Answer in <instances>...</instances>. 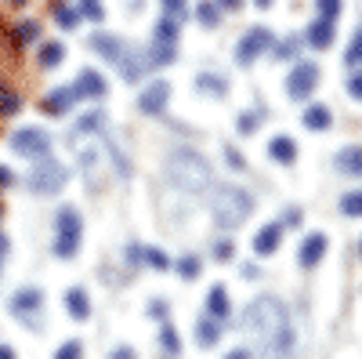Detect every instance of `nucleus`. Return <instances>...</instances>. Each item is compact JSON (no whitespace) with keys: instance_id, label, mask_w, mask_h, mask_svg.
Listing matches in <instances>:
<instances>
[{"instance_id":"nucleus-1","label":"nucleus","mask_w":362,"mask_h":359,"mask_svg":"<svg viewBox=\"0 0 362 359\" xmlns=\"http://www.w3.org/2000/svg\"><path fill=\"white\" fill-rule=\"evenodd\" d=\"M243 331L254 338V345L261 352H290L293 348V326H290V316L283 309L279 297H272V294H261L254 297V302L247 305L243 312Z\"/></svg>"},{"instance_id":"nucleus-2","label":"nucleus","mask_w":362,"mask_h":359,"mask_svg":"<svg viewBox=\"0 0 362 359\" xmlns=\"http://www.w3.org/2000/svg\"><path fill=\"white\" fill-rule=\"evenodd\" d=\"M167 178L181 193H203V189H210V164L196 149H174L167 156Z\"/></svg>"},{"instance_id":"nucleus-3","label":"nucleus","mask_w":362,"mask_h":359,"mask_svg":"<svg viewBox=\"0 0 362 359\" xmlns=\"http://www.w3.org/2000/svg\"><path fill=\"white\" fill-rule=\"evenodd\" d=\"M250 211H254V200L239 186L221 182V186H214V193H210V215H214V222L221 229H239L250 218Z\"/></svg>"},{"instance_id":"nucleus-4","label":"nucleus","mask_w":362,"mask_h":359,"mask_svg":"<svg viewBox=\"0 0 362 359\" xmlns=\"http://www.w3.org/2000/svg\"><path fill=\"white\" fill-rule=\"evenodd\" d=\"M66 182H69V171L54 156H40L37 167L29 171V178H25V189L37 193V196H51V193H62Z\"/></svg>"},{"instance_id":"nucleus-5","label":"nucleus","mask_w":362,"mask_h":359,"mask_svg":"<svg viewBox=\"0 0 362 359\" xmlns=\"http://www.w3.org/2000/svg\"><path fill=\"white\" fill-rule=\"evenodd\" d=\"M54 229H58V236H54V254H58V258H73V254L80 251V232H83L80 215L73 211V207H62V211L54 215Z\"/></svg>"},{"instance_id":"nucleus-6","label":"nucleus","mask_w":362,"mask_h":359,"mask_svg":"<svg viewBox=\"0 0 362 359\" xmlns=\"http://www.w3.org/2000/svg\"><path fill=\"white\" fill-rule=\"evenodd\" d=\"M8 142H11L15 153H18V156H25V160L51 156V135H47V131H40V127H22V131H15Z\"/></svg>"},{"instance_id":"nucleus-7","label":"nucleus","mask_w":362,"mask_h":359,"mask_svg":"<svg viewBox=\"0 0 362 359\" xmlns=\"http://www.w3.org/2000/svg\"><path fill=\"white\" fill-rule=\"evenodd\" d=\"M272 40H276V37H272V29H268V25H254V29H247V33L239 37L235 62H239V66H254L257 58L272 47Z\"/></svg>"},{"instance_id":"nucleus-8","label":"nucleus","mask_w":362,"mask_h":359,"mask_svg":"<svg viewBox=\"0 0 362 359\" xmlns=\"http://www.w3.org/2000/svg\"><path fill=\"white\" fill-rule=\"evenodd\" d=\"M319 66L315 62H297L293 69H290V76H286V95L293 98V102H308L312 98V91L319 87Z\"/></svg>"},{"instance_id":"nucleus-9","label":"nucleus","mask_w":362,"mask_h":359,"mask_svg":"<svg viewBox=\"0 0 362 359\" xmlns=\"http://www.w3.org/2000/svg\"><path fill=\"white\" fill-rule=\"evenodd\" d=\"M11 312L29 326V331H40V312H44V294L37 287H25L18 294H11Z\"/></svg>"},{"instance_id":"nucleus-10","label":"nucleus","mask_w":362,"mask_h":359,"mask_svg":"<svg viewBox=\"0 0 362 359\" xmlns=\"http://www.w3.org/2000/svg\"><path fill=\"white\" fill-rule=\"evenodd\" d=\"M167 102H170V84L167 80H156V84H148L145 91L138 95V113L156 116V113L167 109Z\"/></svg>"},{"instance_id":"nucleus-11","label":"nucleus","mask_w":362,"mask_h":359,"mask_svg":"<svg viewBox=\"0 0 362 359\" xmlns=\"http://www.w3.org/2000/svg\"><path fill=\"white\" fill-rule=\"evenodd\" d=\"M73 95H76V98H90V102H98V98H105V95H109V84L102 80V73H98V69H80V76H76V84H73Z\"/></svg>"},{"instance_id":"nucleus-12","label":"nucleus","mask_w":362,"mask_h":359,"mask_svg":"<svg viewBox=\"0 0 362 359\" xmlns=\"http://www.w3.org/2000/svg\"><path fill=\"white\" fill-rule=\"evenodd\" d=\"M90 47H95L102 58H109L112 66H119L127 58V51H131V44H124V40L112 37V33H90Z\"/></svg>"},{"instance_id":"nucleus-13","label":"nucleus","mask_w":362,"mask_h":359,"mask_svg":"<svg viewBox=\"0 0 362 359\" xmlns=\"http://www.w3.org/2000/svg\"><path fill=\"white\" fill-rule=\"evenodd\" d=\"M127 261H131V265H148V268H156V273H167V268H174V261H170L163 251H156V247H138V244L127 247Z\"/></svg>"},{"instance_id":"nucleus-14","label":"nucleus","mask_w":362,"mask_h":359,"mask_svg":"<svg viewBox=\"0 0 362 359\" xmlns=\"http://www.w3.org/2000/svg\"><path fill=\"white\" fill-rule=\"evenodd\" d=\"M279 244H283V222H272V225L257 229V236H254V254L268 258V254L279 251Z\"/></svg>"},{"instance_id":"nucleus-15","label":"nucleus","mask_w":362,"mask_h":359,"mask_svg":"<svg viewBox=\"0 0 362 359\" xmlns=\"http://www.w3.org/2000/svg\"><path fill=\"white\" fill-rule=\"evenodd\" d=\"M322 258H326V236H322V232H312L305 244H300L297 261H300V268H315Z\"/></svg>"},{"instance_id":"nucleus-16","label":"nucleus","mask_w":362,"mask_h":359,"mask_svg":"<svg viewBox=\"0 0 362 359\" xmlns=\"http://www.w3.org/2000/svg\"><path fill=\"white\" fill-rule=\"evenodd\" d=\"M334 37H337L334 22H329V18H315V22L308 25V33H305V44H312L315 51H326L329 44H334Z\"/></svg>"},{"instance_id":"nucleus-17","label":"nucleus","mask_w":362,"mask_h":359,"mask_svg":"<svg viewBox=\"0 0 362 359\" xmlns=\"http://www.w3.org/2000/svg\"><path fill=\"white\" fill-rule=\"evenodd\" d=\"M268 156L276 160V164H283V167H290L297 160V142L290 135H276V138L268 142Z\"/></svg>"},{"instance_id":"nucleus-18","label":"nucleus","mask_w":362,"mask_h":359,"mask_svg":"<svg viewBox=\"0 0 362 359\" xmlns=\"http://www.w3.org/2000/svg\"><path fill=\"white\" fill-rule=\"evenodd\" d=\"M76 102V95H73V87H54V91L40 102V109L47 113V116H62V113H69V106Z\"/></svg>"},{"instance_id":"nucleus-19","label":"nucleus","mask_w":362,"mask_h":359,"mask_svg":"<svg viewBox=\"0 0 362 359\" xmlns=\"http://www.w3.org/2000/svg\"><path fill=\"white\" fill-rule=\"evenodd\" d=\"M218 341H221V319H214V316L196 319V345L199 348H214Z\"/></svg>"},{"instance_id":"nucleus-20","label":"nucleus","mask_w":362,"mask_h":359,"mask_svg":"<svg viewBox=\"0 0 362 359\" xmlns=\"http://www.w3.org/2000/svg\"><path fill=\"white\" fill-rule=\"evenodd\" d=\"M66 312H69L76 323H83V319L90 316V297H87L83 287H69V290H66Z\"/></svg>"},{"instance_id":"nucleus-21","label":"nucleus","mask_w":362,"mask_h":359,"mask_svg":"<svg viewBox=\"0 0 362 359\" xmlns=\"http://www.w3.org/2000/svg\"><path fill=\"white\" fill-rule=\"evenodd\" d=\"M206 312L214 316V319H228V312H232V302H228V290L218 283V287H210V294H206Z\"/></svg>"},{"instance_id":"nucleus-22","label":"nucleus","mask_w":362,"mask_h":359,"mask_svg":"<svg viewBox=\"0 0 362 359\" xmlns=\"http://www.w3.org/2000/svg\"><path fill=\"white\" fill-rule=\"evenodd\" d=\"M334 164H337V171H341V174L362 178V149H358V145H348V149H341Z\"/></svg>"},{"instance_id":"nucleus-23","label":"nucleus","mask_w":362,"mask_h":359,"mask_svg":"<svg viewBox=\"0 0 362 359\" xmlns=\"http://www.w3.org/2000/svg\"><path fill=\"white\" fill-rule=\"evenodd\" d=\"M305 127L308 131H329V127H334V113H329L326 106H319V102H312L305 109Z\"/></svg>"},{"instance_id":"nucleus-24","label":"nucleus","mask_w":362,"mask_h":359,"mask_svg":"<svg viewBox=\"0 0 362 359\" xmlns=\"http://www.w3.org/2000/svg\"><path fill=\"white\" fill-rule=\"evenodd\" d=\"M145 58H148V69H163V66H170L174 62V58H177V47L174 44H153V47H148L145 51Z\"/></svg>"},{"instance_id":"nucleus-25","label":"nucleus","mask_w":362,"mask_h":359,"mask_svg":"<svg viewBox=\"0 0 362 359\" xmlns=\"http://www.w3.org/2000/svg\"><path fill=\"white\" fill-rule=\"evenodd\" d=\"M40 37V22H33V18H25V22H18L15 29H11V44L15 47H29Z\"/></svg>"},{"instance_id":"nucleus-26","label":"nucleus","mask_w":362,"mask_h":359,"mask_svg":"<svg viewBox=\"0 0 362 359\" xmlns=\"http://www.w3.org/2000/svg\"><path fill=\"white\" fill-rule=\"evenodd\" d=\"M196 91H206V95L221 98V95H228V80H221V76H214V73H199V76H196Z\"/></svg>"},{"instance_id":"nucleus-27","label":"nucleus","mask_w":362,"mask_h":359,"mask_svg":"<svg viewBox=\"0 0 362 359\" xmlns=\"http://www.w3.org/2000/svg\"><path fill=\"white\" fill-rule=\"evenodd\" d=\"M18 109H22V95L15 91L11 84L0 80V116H15Z\"/></svg>"},{"instance_id":"nucleus-28","label":"nucleus","mask_w":362,"mask_h":359,"mask_svg":"<svg viewBox=\"0 0 362 359\" xmlns=\"http://www.w3.org/2000/svg\"><path fill=\"white\" fill-rule=\"evenodd\" d=\"M105 127V113L102 109H90V113H83L80 120H76V135H95V131H102Z\"/></svg>"},{"instance_id":"nucleus-29","label":"nucleus","mask_w":362,"mask_h":359,"mask_svg":"<svg viewBox=\"0 0 362 359\" xmlns=\"http://www.w3.org/2000/svg\"><path fill=\"white\" fill-rule=\"evenodd\" d=\"M196 18H199V25L214 29L221 22V8L214 4V0H199V4H196Z\"/></svg>"},{"instance_id":"nucleus-30","label":"nucleus","mask_w":362,"mask_h":359,"mask_svg":"<svg viewBox=\"0 0 362 359\" xmlns=\"http://www.w3.org/2000/svg\"><path fill=\"white\" fill-rule=\"evenodd\" d=\"M62 58H66V47L58 44V40H51V44L40 47V66L44 69H58V66H62Z\"/></svg>"},{"instance_id":"nucleus-31","label":"nucleus","mask_w":362,"mask_h":359,"mask_svg":"<svg viewBox=\"0 0 362 359\" xmlns=\"http://www.w3.org/2000/svg\"><path fill=\"white\" fill-rule=\"evenodd\" d=\"M156 40L160 44H177V18L174 15H163L156 22Z\"/></svg>"},{"instance_id":"nucleus-32","label":"nucleus","mask_w":362,"mask_h":359,"mask_svg":"<svg viewBox=\"0 0 362 359\" xmlns=\"http://www.w3.org/2000/svg\"><path fill=\"white\" fill-rule=\"evenodd\" d=\"M174 268H177V276H181V280H199V273H203V261H199L196 254H185V258H181Z\"/></svg>"},{"instance_id":"nucleus-33","label":"nucleus","mask_w":362,"mask_h":359,"mask_svg":"<svg viewBox=\"0 0 362 359\" xmlns=\"http://www.w3.org/2000/svg\"><path fill=\"white\" fill-rule=\"evenodd\" d=\"M160 348L167 352V355H181V338H177V331L163 319V331H160Z\"/></svg>"},{"instance_id":"nucleus-34","label":"nucleus","mask_w":362,"mask_h":359,"mask_svg":"<svg viewBox=\"0 0 362 359\" xmlns=\"http://www.w3.org/2000/svg\"><path fill=\"white\" fill-rule=\"evenodd\" d=\"M344 66L362 69V25H358V33L351 37V44H348V51H344Z\"/></svg>"},{"instance_id":"nucleus-35","label":"nucleus","mask_w":362,"mask_h":359,"mask_svg":"<svg viewBox=\"0 0 362 359\" xmlns=\"http://www.w3.org/2000/svg\"><path fill=\"white\" fill-rule=\"evenodd\" d=\"M76 11H80V18H90V22H102L105 18L102 0H76Z\"/></svg>"},{"instance_id":"nucleus-36","label":"nucleus","mask_w":362,"mask_h":359,"mask_svg":"<svg viewBox=\"0 0 362 359\" xmlns=\"http://www.w3.org/2000/svg\"><path fill=\"white\" fill-rule=\"evenodd\" d=\"M54 22L62 25V29H73V25L80 22V11L69 8V4H54Z\"/></svg>"},{"instance_id":"nucleus-37","label":"nucleus","mask_w":362,"mask_h":359,"mask_svg":"<svg viewBox=\"0 0 362 359\" xmlns=\"http://www.w3.org/2000/svg\"><path fill=\"white\" fill-rule=\"evenodd\" d=\"M341 211H344L348 218H362V189H358V193H344V196H341Z\"/></svg>"},{"instance_id":"nucleus-38","label":"nucleus","mask_w":362,"mask_h":359,"mask_svg":"<svg viewBox=\"0 0 362 359\" xmlns=\"http://www.w3.org/2000/svg\"><path fill=\"white\" fill-rule=\"evenodd\" d=\"M315 8H319V18L337 22V18H341V11H344V0H315Z\"/></svg>"},{"instance_id":"nucleus-39","label":"nucleus","mask_w":362,"mask_h":359,"mask_svg":"<svg viewBox=\"0 0 362 359\" xmlns=\"http://www.w3.org/2000/svg\"><path fill=\"white\" fill-rule=\"evenodd\" d=\"M257 127H261V113H239V120H235L239 135H254Z\"/></svg>"},{"instance_id":"nucleus-40","label":"nucleus","mask_w":362,"mask_h":359,"mask_svg":"<svg viewBox=\"0 0 362 359\" xmlns=\"http://www.w3.org/2000/svg\"><path fill=\"white\" fill-rule=\"evenodd\" d=\"M214 258L218 261H232L235 258V244H232V239H214Z\"/></svg>"},{"instance_id":"nucleus-41","label":"nucleus","mask_w":362,"mask_h":359,"mask_svg":"<svg viewBox=\"0 0 362 359\" xmlns=\"http://www.w3.org/2000/svg\"><path fill=\"white\" fill-rule=\"evenodd\" d=\"M54 355H58V359H80V355H83V345H80V341H66Z\"/></svg>"},{"instance_id":"nucleus-42","label":"nucleus","mask_w":362,"mask_h":359,"mask_svg":"<svg viewBox=\"0 0 362 359\" xmlns=\"http://www.w3.org/2000/svg\"><path fill=\"white\" fill-rule=\"evenodd\" d=\"M225 160H228L232 171H247V160L239 156V149H232V145H225Z\"/></svg>"},{"instance_id":"nucleus-43","label":"nucleus","mask_w":362,"mask_h":359,"mask_svg":"<svg viewBox=\"0 0 362 359\" xmlns=\"http://www.w3.org/2000/svg\"><path fill=\"white\" fill-rule=\"evenodd\" d=\"M160 4H163V15H185V8H189V0H160Z\"/></svg>"},{"instance_id":"nucleus-44","label":"nucleus","mask_w":362,"mask_h":359,"mask_svg":"<svg viewBox=\"0 0 362 359\" xmlns=\"http://www.w3.org/2000/svg\"><path fill=\"white\" fill-rule=\"evenodd\" d=\"M297 55V40H283V44H276V58L283 62V58H293Z\"/></svg>"},{"instance_id":"nucleus-45","label":"nucleus","mask_w":362,"mask_h":359,"mask_svg":"<svg viewBox=\"0 0 362 359\" xmlns=\"http://www.w3.org/2000/svg\"><path fill=\"white\" fill-rule=\"evenodd\" d=\"M348 95H351L355 102H362V69H358V73L348 80Z\"/></svg>"},{"instance_id":"nucleus-46","label":"nucleus","mask_w":362,"mask_h":359,"mask_svg":"<svg viewBox=\"0 0 362 359\" xmlns=\"http://www.w3.org/2000/svg\"><path fill=\"white\" fill-rule=\"evenodd\" d=\"M148 316H156V319H167V305L160 302V297H156V302H148Z\"/></svg>"},{"instance_id":"nucleus-47","label":"nucleus","mask_w":362,"mask_h":359,"mask_svg":"<svg viewBox=\"0 0 362 359\" xmlns=\"http://www.w3.org/2000/svg\"><path fill=\"white\" fill-rule=\"evenodd\" d=\"M286 225H290V229H297V225H300V207H290V215H286Z\"/></svg>"},{"instance_id":"nucleus-48","label":"nucleus","mask_w":362,"mask_h":359,"mask_svg":"<svg viewBox=\"0 0 362 359\" xmlns=\"http://www.w3.org/2000/svg\"><path fill=\"white\" fill-rule=\"evenodd\" d=\"M11 182H15V174H11L4 164H0V189H4V186H11Z\"/></svg>"},{"instance_id":"nucleus-49","label":"nucleus","mask_w":362,"mask_h":359,"mask_svg":"<svg viewBox=\"0 0 362 359\" xmlns=\"http://www.w3.org/2000/svg\"><path fill=\"white\" fill-rule=\"evenodd\" d=\"M257 276H261V268H257L254 261H250V265H243V280H257Z\"/></svg>"},{"instance_id":"nucleus-50","label":"nucleus","mask_w":362,"mask_h":359,"mask_svg":"<svg viewBox=\"0 0 362 359\" xmlns=\"http://www.w3.org/2000/svg\"><path fill=\"white\" fill-rule=\"evenodd\" d=\"M218 8H225V11H239V8H243V0H218Z\"/></svg>"},{"instance_id":"nucleus-51","label":"nucleus","mask_w":362,"mask_h":359,"mask_svg":"<svg viewBox=\"0 0 362 359\" xmlns=\"http://www.w3.org/2000/svg\"><path fill=\"white\" fill-rule=\"evenodd\" d=\"M112 359H134V348H127V345H119V348L112 352Z\"/></svg>"},{"instance_id":"nucleus-52","label":"nucleus","mask_w":362,"mask_h":359,"mask_svg":"<svg viewBox=\"0 0 362 359\" xmlns=\"http://www.w3.org/2000/svg\"><path fill=\"white\" fill-rule=\"evenodd\" d=\"M247 355H250V348H232L228 352V359H247Z\"/></svg>"},{"instance_id":"nucleus-53","label":"nucleus","mask_w":362,"mask_h":359,"mask_svg":"<svg viewBox=\"0 0 362 359\" xmlns=\"http://www.w3.org/2000/svg\"><path fill=\"white\" fill-rule=\"evenodd\" d=\"M0 359H15V348L11 345H0Z\"/></svg>"},{"instance_id":"nucleus-54","label":"nucleus","mask_w":362,"mask_h":359,"mask_svg":"<svg viewBox=\"0 0 362 359\" xmlns=\"http://www.w3.org/2000/svg\"><path fill=\"white\" fill-rule=\"evenodd\" d=\"M254 8H261V11H264V8H272V0H254Z\"/></svg>"},{"instance_id":"nucleus-55","label":"nucleus","mask_w":362,"mask_h":359,"mask_svg":"<svg viewBox=\"0 0 362 359\" xmlns=\"http://www.w3.org/2000/svg\"><path fill=\"white\" fill-rule=\"evenodd\" d=\"M4 254H8V239H4V236H0V258H4Z\"/></svg>"},{"instance_id":"nucleus-56","label":"nucleus","mask_w":362,"mask_h":359,"mask_svg":"<svg viewBox=\"0 0 362 359\" xmlns=\"http://www.w3.org/2000/svg\"><path fill=\"white\" fill-rule=\"evenodd\" d=\"M8 4H15V8H22V4H25V0H8Z\"/></svg>"},{"instance_id":"nucleus-57","label":"nucleus","mask_w":362,"mask_h":359,"mask_svg":"<svg viewBox=\"0 0 362 359\" xmlns=\"http://www.w3.org/2000/svg\"><path fill=\"white\" fill-rule=\"evenodd\" d=\"M358 254H362V239H358Z\"/></svg>"},{"instance_id":"nucleus-58","label":"nucleus","mask_w":362,"mask_h":359,"mask_svg":"<svg viewBox=\"0 0 362 359\" xmlns=\"http://www.w3.org/2000/svg\"><path fill=\"white\" fill-rule=\"evenodd\" d=\"M0 215H4V207H0Z\"/></svg>"}]
</instances>
